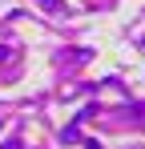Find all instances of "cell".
I'll list each match as a JSON object with an SVG mask.
<instances>
[{
	"label": "cell",
	"mask_w": 145,
	"mask_h": 149,
	"mask_svg": "<svg viewBox=\"0 0 145 149\" xmlns=\"http://www.w3.org/2000/svg\"><path fill=\"white\" fill-rule=\"evenodd\" d=\"M8 61H12V49H4V45H0V65H8Z\"/></svg>",
	"instance_id": "6da1fadb"
}]
</instances>
